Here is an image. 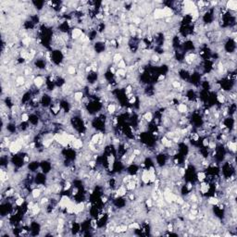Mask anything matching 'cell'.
Returning a JSON list of instances; mask_svg holds the SVG:
<instances>
[{"label": "cell", "instance_id": "6da1fadb", "mask_svg": "<svg viewBox=\"0 0 237 237\" xmlns=\"http://www.w3.org/2000/svg\"><path fill=\"white\" fill-rule=\"evenodd\" d=\"M46 82V80L45 79V77L43 76V75H37V76L34 80V85L35 86L36 88L41 90V88L45 86Z\"/></svg>", "mask_w": 237, "mask_h": 237}, {"label": "cell", "instance_id": "7a4b0ae2", "mask_svg": "<svg viewBox=\"0 0 237 237\" xmlns=\"http://www.w3.org/2000/svg\"><path fill=\"white\" fill-rule=\"evenodd\" d=\"M225 8L231 12H236L237 9V1L235 0H230L225 3Z\"/></svg>", "mask_w": 237, "mask_h": 237}, {"label": "cell", "instance_id": "3957f363", "mask_svg": "<svg viewBox=\"0 0 237 237\" xmlns=\"http://www.w3.org/2000/svg\"><path fill=\"white\" fill-rule=\"evenodd\" d=\"M31 195H32V196L34 197V199L35 201H37L36 199L40 198V196L43 195V190L41 188H39V187H34V189H32Z\"/></svg>", "mask_w": 237, "mask_h": 237}, {"label": "cell", "instance_id": "277c9868", "mask_svg": "<svg viewBox=\"0 0 237 237\" xmlns=\"http://www.w3.org/2000/svg\"><path fill=\"white\" fill-rule=\"evenodd\" d=\"M122 59H123V56H122V54L120 52H116L112 56V63L115 64V65H117V64Z\"/></svg>", "mask_w": 237, "mask_h": 237}, {"label": "cell", "instance_id": "5b68a950", "mask_svg": "<svg viewBox=\"0 0 237 237\" xmlns=\"http://www.w3.org/2000/svg\"><path fill=\"white\" fill-rule=\"evenodd\" d=\"M126 68H127V64L124 59L121 60L117 64V69H126Z\"/></svg>", "mask_w": 237, "mask_h": 237}]
</instances>
